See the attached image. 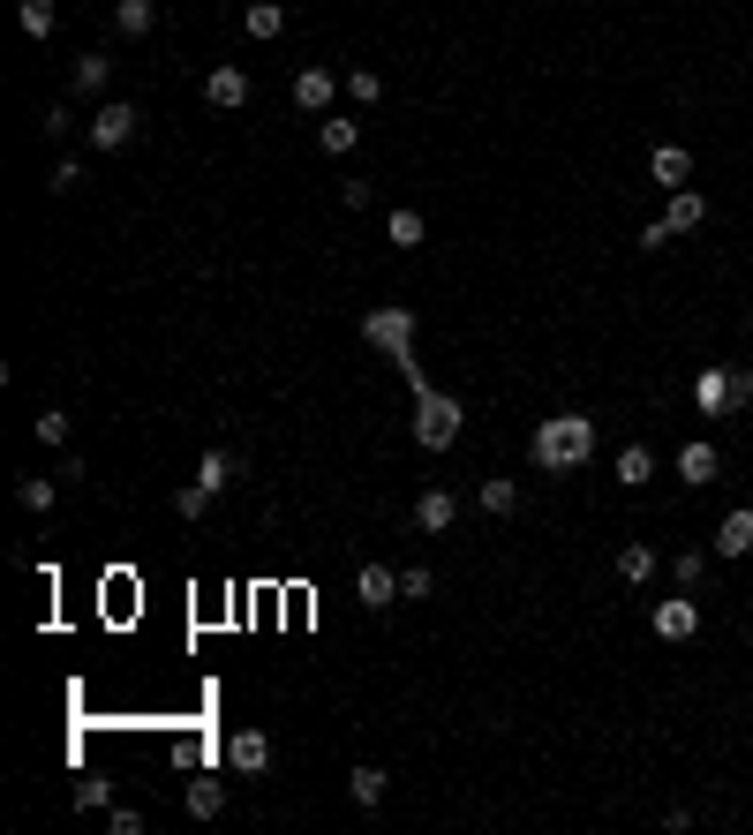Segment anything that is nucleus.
Returning <instances> with one entry per match:
<instances>
[{"label":"nucleus","mask_w":753,"mask_h":835,"mask_svg":"<svg viewBox=\"0 0 753 835\" xmlns=\"http://www.w3.org/2000/svg\"><path fill=\"white\" fill-rule=\"evenodd\" d=\"M618 580H626V587H648V580H656V549H648V543H626V549H618Z\"/></svg>","instance_id":"18"},{"label":"nucleus","mask_w":753,"mask_h":835,"mask_svg":"<svg viewBox=\"0 0 753 835\" xmlns=\"http://www.w3.org/2000/svg\"><path fill=\"white\" fill-rule=\"evenodd\" d=\"M715 557H753V504L723 512V527H715Z\"/></svg>","instance_id":"13"},{"label":"nucleus","mask_w":753,"mask_h":835,"mask_svg":"<svg viewBox=\"0 0 753 835\" xmlns=\"http://www.w3.org/2000/svg\"><path fill=\"white\" fill-rule=\"evenodd\" d=\"M204 504H211L204 482H181V490H173V512H181V520H204Z\"/></svg>","instance_id":"31"},{"label":"nucleus","mask_w":753,"mask_h":835,"mask_svg":"<svg viewBox=\"0 0 753 835\" xmlns=\"http://www.w3.org/2000/svg\"><path fill=\"white\" fill-rule=\"evenodd\" d=\"M204 98L219 106V114H242V106H250V68H234V61H219V68L204 76Z\"/></svg>","instance_id":"7"},{"label":"nucleus","mask_w":753,"mask_h":835,"mask_svg":"<svg viewBox=\"0 0 753 835\" xmlns=\"http://www.w3.org/2000/svg\"><path fill=\"white\" fill-rule=\"evenodd\" d=\"M15 497L31 504V512H53V497H61V482H45V474H23V482H15Z\"/></svg>","instance_id":"28"},{"label":"nucleus","mask_w":753,"mask_h":835,"mask_svg":"<svg viewBox=\"0 0 753 835\" xmlns=\"http://www.w3.org/2000/svg\"><path fill=\"white\" fill-rule=\"evenodd\" d=\"M242 23H250V39H279V31H287V8H279V0H256Z\"/></svg>","instance_id":"23"},{"label":"nucleus","mask_w":753,"mask_h":835,"mask_svg":"<svg viewBox=\"0 0 753 835\" xmlns=\"http://www.w3.org/2000/svg\"><path fill=\"white\" fill-rule=\"evenodd\" d=\"M76 805H84V813L91 805H114V783H76Z\"/></svg>","instance_id":"37"},{"label":"nucleus","mask_w":753,"mask_h":835,"mask_svg":"<svg viewBox=\"0 0 753 835\" xmlns=\"http://www.w3.org/2000/svg\"><path fill=\"white\" fill-rule=\"evenodd\" d=\"M317 143H325L332 159H347V151L362 143V121H325V128H317Z\"/></svg>","instance_id":"25"},{"label":"nucleus","mask_w":753,"mask_h":835,"mask_svg":"<svg viewBox=\"0 0 753 835\" xmlns=\"http://www.w3.org/2000/svg\"><path fill=\"white\" fill-rule=\"evenodd\" d=\"M234 474H242V460H226V452H204V467H197V482H204L211 497H219V490H226Z\"/></svg>","instance_id":"26"},{"label":"nucleus","mask_w":753,"mask_h":835,"mask_svg":"<svg viewBox=\"0 0 753 835\" xmlns=\"http://www.w3.org/2000/svg\"><path fill=\"white\" fill-rule=\"evenodd\" d=\"M362 339H370L384 362H407V354H415V309H407V301L370 309V317H362Z\"/></svg>","instance_id":"3"},{"label":"nucleus","mask_w":753,"mask_h":835,"mask_svg":"<svg viewBox=\"0 0 753 835\" xmlns=\"http://www.w3.org/2000/svg\"><path fill=\"white\" fill-rule=\"evenodd\" d=\"M332 90H339L332 68H301V76H294V106H301V114H325V106H332Z\"/></svg>","instance_id":"14"},{"label":"nucleus","mask_w":753,"mask_h":835,"mask_svg":"<svg viewBox=\"0 0 753 835\" xmlns=\"http://www.w3.org/2000/svg\"><path fill=\"white\" fill-rule=\"evenodd\" d=\"M670 234H693V226H709V196L701 189H670Z\"/></svg>","instance_id":"15"},{"label":"nucleus","mask_w":753,"mask_h":835,"mask_svg":"<svg viewBox=\"0 0 753 835\" xmlns=\"http://www.w3.org/2000/svg\"><path fill=\"white\" fill-rule=\"evenodd\" d=\"M618 482H626V490L656 482V452H648V445H626V452H618Z\"/></svg>","instance_id":"20"},{"label":"nucleus","mask_w":753,"mask_h":835,"mask_svg":"<svg viewBox=\"0 0 753 835\" xmlns=\"http://www.w3.org/2000/svg\"><path fill=\"white\" fill-rule=\"evenodd\" d=\"M384 242H392V249H422V242H429V226H422V211H384Z\"/></svg>","instance_id":"16"},{"label":"nucleus","mask_w":753,"mask_h":835,"mask_svg":"<svg viewBox=\"0 0 753 835\" xmlns=\"http://www.w3.org/2000/svg\"><path fill=\"white\" fill-rule=\"evenodd\" d=\"M136 121H144V114H136L128 98H98V114H91V151H121L128 136H136Z\"/></svg>","instance_id":"4"},{"label":"nucleus","mask_w":753,"mask_h":835,"mask_svg":"<svg viewBox=\"0 0 753 835\" xmlns=\"http://www.w3.org/2000/svg\"><path fill=\"white\" fill-rule=\"evenodd\" d=\"M15 23H23L31 39H53V23H61V8H53V0H15Z\"/></svg>","instance_id":"21"},{"label":"nucleus","mask_w":753,"mask_h":835,"mask_svg":"<svg viewBox=\"0 0 753 835\" xmlns=\"http://www.w3.org/2000/svg\"><path fill=\"white\" fill-rule=\"evenodd\" d=\"M460 421H467V407L453 399V392H437V384H422L415 392V445L422 452H445V445L460 437Z\"/></svg>","instance_id":"2"},{"label":"nucleus","mask_w":753,"mask_h":835,"mask_svg":"<svg viewBox=\"0 0 753 835\" xmlns=\"http://www.w3.org/2000/svg\"><path fill=\"white\" fill-rule=\"evenodd\" d=\"M693 407L701 415H739V384H731V362H709V370L693 376Z\"/></svg>","instance_id":"5"},{"label":"nucleus","mask_w":753,"mask_h":835,"mask_svg":"<svg viewBox=\"0 0 753 835\" xmlns=\"http://www.w3.org/2000/svg\"><path fill=\"white\" fill-rule=\"evenodd\" d=\"M106 76H114V61H106V53H76V76H68V84L84 90V98H98V90H106Z\"/></svg>","instance_id":"19"},{"label":"nucleus","mask_w":753,"mask_h":835,"mask_svg":"<svg viewBox=\"0 0 753 835\" xmlns=\"http://www.w3.org/2000/svg\"><path fill=\"white\" fill-rule=\"evenodd\" d=\"M429 587H437V572H429V565H407V572H400V602H422Z\"/></svg>","instance_id":"33"},{"label":"nucleus","mask_w":753,"mask_h":835,"mask_svg":"<svg viewBox=\"0 0 753 835\" xmlns=\"http://www.w3.org/2000/svg\"><path fill=\"white\" fill-rule=\"evenodd\" d=\"M226 768H234V775H264V768H272V738H264V730H234V738H226Z\"/></svg>","instance_id":"8"},{"label":"nucleus","mask_w":753,"mask_h":835,"mask_svg":"<svg viewBox=\"0 0 753 835\" xmlns=\"http://www.w3.org/2000/svg\"><path fill=\"white\" fill-rule=\"evenodd\" d=\"M106 828L114 835H144V813H136V805H106Z\"/></svg>","instance_id":"34"},{"label":"nucleus","mask_w":753,"mask_h":835,"mask_svg":"<svg viewBox=\"0 0 753 835\" xmlns=\"http://www.w3.org/2000/svg\"><path fill=\"white\" fill-rule=\"evenodd\" d=\"M31 437H39V445H68V415H61V407H45V415L31 421Z\"/></svg>","instance_id":"32"},{"label":"nucleus","mask_w":753,"mask_h":835,"mask_svg":"<svg viewBox=\"0 0 753 835\" xmlns=\"http://www.w3.org/2000/svg\"><path fill=\"white\" fill-rule=\"evenodd\" d=\"M114 23H121V39H151V23H159V0H114Z\"/></svg>","instance_id":"17"},{"label":"nucleus","mask_w":753,"mask_h":835,"mask_svg":"<svg viewBox=\"0 0 753 835\" xmlns=\"http://www.w3.org/2000/svg\"><path fill=\"white\" fill-rule=\"evenodd\" d=\"M76 181H84V167H76V159H61V167H53V181H45V189H53V196H68Z\"/></svg>","instance_id":"36"},{"label":"nucleus","mask_w":753,"mask_h":835,"mask_svg":"<svg viewBox=\"0 0 753 835\" xmlns=\"http://www.w3.org/2000/svg\"><path fill=\"white\" fill-rule=\"evenodd\" d=\"M453 520H460V497H453V490H422L415 497V527L422 535H445Z\"/></svg>","instance_id":"10"},{"label":"nucleus","mask_w":753,"mask_h":835,"mask_svg":"<svg viewBox=\"0 0 753 835\" xmlns=\"http://www.w3.org/2000/svg\"><path fill=\"white\" fill-rule=\"evenodd\" d=\"M670 572H678V587H701V572H709V549H678V557H670Z\"/></svg>","instance_id":"30"},{"label":"nucleus","mask_w":753,"mask_h":835,"mask_svg":"<svg viewBox=\"0 0 753 835\" xmlns=\"http://www.w3.org/2000/svg\"><path fill=\"white\" fill-rule=\"evenodd\" d=\"M482 512H520V482H512V474H490V482H482Z\"/></svg>","instance_id":"22"},{"label":"nucleus","mask_w":753,"mask_h":835,"mask_svg":"<svg viewBox=\"0 0 753 835\" xmlns=\"http://www.w3.org/2000/svg\"><path fill=\"white\" fill-rule=\"evenodd\" d=\"M648 173H656V189H693V151L664 143V151H648Z\"/></svg>","instance_id":"12"},{"label":"nucleus","mask_w":753,"mask_h":835,"mask_svg":"<svg viewBox=\"0 0 753 835\" xmlns=\"http://www.w3.org/2000/svg\"><path fill=\"white\" fill-rule=\"evenodd\" d=\"M45 143H61V136H68V128H76V114H68V106H45Z\"/></svg>","instance_id":"35"},{"label":"nucleus","mask_w":753,"mask_h":835,"mask_svg":"<svg viewBox=\"0 0 753 835\" xmlns=\"http://www.w3.org/2000/svg\"><path fill=\"white\" fill-rule=\"evenodd\" d=\"M648 625H656V640H693V632H701V602H693V587H686L678 602H656Z\"/></svg>","instance_id":"6"},{"label":"nucleus","mask_w":753,"mask_h":835,"mask_svg":"<svg viewBox=\"0 0 753 835\" xmlns=\"http://www.w3.org/2000/svg\"><path fill=\"white\" fill-rule=\"evenodd\" d=\"M354 595H362V610H376V618H384V610L400 602V572H392V565H362Z\"/></svg>","instance_id":"9"},{"label":"nucleus","mask_w":753,"mask_h":835,"mask_svg":"<svg viewBox=\"0 0 753 835\" xmlns=\"http://www.w3.org/2000/svg\"><path fill=\"white\" fill-rule=\"evenodd\" d=\"M347 98H354V106H376V98H384V76H376V68H347Z\"/></svg>","instance_id":"29"},{"label":"nucleus","mask_w":753,"mask_h":835,"mask_svg":"<svg viewBox=\"0 0 753 835\" xmlns=\"http://www.w3.org/2000/svg\"><path fill=\"white\" fill-rule=\"evenodd\" d=\"M715 474H723V460H715V445H678V482H693V490H709Z\"/></svg>","instance_id":"11"},{"label":"nucleus","mask_w":753,"mask_h":835,"mask_svg":"<svg viewBox=\"0 0 753 835\" xmlns=\"http://www.w3.org/2000/svg\"><path fill=\"white\" fill-rule=\"evenodd\" d=\"M384 783H392L384 768H347V791H354V805H376V797H384Z\"/></svg>","instance_id":"24"},{"label":"nucleus","mask_w":753,"mask_h":835,"mask_svg":"<svg viewBox=\"0 0 753 835\" xmlns=\"http://www.w3.org/2000/svg\"><path fill=\"white\" fill-rule=\"evenodd\" d=\"M535 467L543 474H573V467H587L595 460V421L587 415H550V421H535Z\"/></svg>","instance_id":"1"},{"label":"nucleus","mask_w":753,"mask_h":835,"mask_svg":"<svg viewBox=\"0 0 753 835\" xmlns=\"http://www.w3.org/2000/svg\"><path fill=\"white\" fill-rule=\"evenodd\" d=\"M189 813L197 821H219L226 813V783H189Z\"/></svg>","instance_id":"27"}]
</instances>
